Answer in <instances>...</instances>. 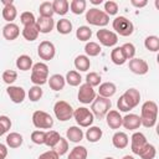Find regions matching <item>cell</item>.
Instances as JSON below:
<instances>
[{
  "label": "cell",
  "instance_id": "1",
  "mask_svg": "<svg viewBox=\"0 0 159 159\" xmlns=\"http://www.w3.org/2000/svg\"><path fill=\"white\" fill-rule=\"evenodd\" d=\"M140 123L145 128H152L157 123L158 118V104L154 101H147L143 103L140 109Z\"/></svg>",
  "mask_w": 159,
  "mask_h": 159
},
{
  "label": "cell",
  "instance_id": "2",
  "mask_svg": "<svg viewBox=\"0 0 159 159\" xmlns=\"http://www.w3.org/2000/svg\"><path fill=\"white\" fill-rule=\"evenodd\" d=\"M30 80L35 86H40V87L42 84L47 83V80H48V66L45 62H37V63L32 65Z\"/></svg>",
  "mask_w": 159,
  "mask_h": 159
},
{
  "label": "cell",
  "instance_id": "3",
  "mask_svg": "<svg viewBox=\"0 0 159 159\" xmlns=\"http://www.w3.org/2000/svg\"><path fill=\"white\" fill-rule=\"evenodd\" d=\"M86 21L89 25L104 27L109 22V16L103 10H99L97 7H91L89 10L86 11Z\"/></svg>",
  "mask_w": 159,
  "mask_h": 159
},
{
  "label": "cell",
  "instance_id": "4",
  "mask_svg": "<svg viewBox=\"0 0 159 159\" xmlns=\"http://www.w3.org/2000/svg\"><path fill=\"white\" fill-rule=\"evenodd\" d=\"M112 27L117 35L123 36V37L130 36L134 31L133 22L129 19H127L125 16H117L112 22Z\"/></svg>",
  "mask_w": 159,
  "mask_h": 159
},
{
  "label": "cell",
  "instance_id": "5",
  "mask_svg": "<svg viewBox=\"0 0 159 159\" xmlns=\"http://www.w3.org/2000/svg\"><path fill=\"white\" fill-rule=\"evenodd\" d=\"M111 107H112V102L109 98H104V97H101V96H97L94 98V101L92 102V106H91V112L92 114L98 118V119H102L103 117H106V114L111 111Z\"/></svg>",
  "mask_w": 159,
  "mask_h": 159
},
{
  "label": "cell",
  "instance_id": "6",
  "mask_svg": "<svg viewBox=\"0 0 159 159\" xmlns=\"http://www.w3.org/2000/svg\"><path fill=\"white\" fill-rule=\"evenodd\" d=\"M73 118H75L76 123L78 124V127H82V128L91 127L93 120H94V116L86 107H78L77 109H75L73 111Z\"/></svg>",
  "mask_w": 159,
  "mask_h": 159
},
{
  "label": "cell",
  "instance_id": "7",
  "mask_svg": "<svg viewBox=\"0 0 159 159\" xmlns=\"http://www.w3.org/2000/svg\"><path fill=\"white\" fill-rule=\"evenodd\" d=\"M73 108L66 101H57L53 106V113L56 118L61 122H66L73 117Z\"/></svg>",
  "mask_w": 159,
  "mask_h": 159
},
{
  "label": "cell",
  "instance_id": "8",
  "mask_svg": "<svg viewBox=\"0 0 159 159\" xmlns=\"http://www.w3.org/2000/svg\"><path fill=\"white\" fill-rule=\"evenodd\" d=\"M32 124L39 129H51L53 119L45 111H35L32 114Z\"/></svg>",
  "mask_w": 159,
  "mask_h": 159
},
{
  "label": "cell",
  "instance_id": "9",
  "mask_svg": "<svg viewBox=\"0 0 159 159\" xmlns=\"http://www.w3.org/2000/svg\"><path fill=\"white\" fill-rule=\"evenodd\" d=\"M96 36H97L99 43L103 45V46H106V47H113L118 42V35L114 31H111V30L104 29V27L101 29V30H98L97 34H96Z\"/></svg>",
  "mask_w": 159,
  "mask_h": 159
},
{
  "label": "cell",
  "instance_id": "10",
  "mask_svg": "<svg viewBox=\"0 0 159 159\" xmlns=\"http://www.w3.org/2000/svg\"><path fill=\"white\" fill-rule=\"evenodd\" d=\"M37 55L41 60L43 61H50L55 57L56 55V47L51 41L43 40L40 42L39 47H37Z\"/></svg>",
  "mask_w": 159,
  "mask_h": 159
},
{
  "label": "cell",
  "instance_id": "11",
  "mask_svg": "<svg viewBox=\"0 0 159 159\" xmlns=\"http://www.w3.org/2000/svg\"><path fill=\"white\" fill-rule=\"evenodd\" d=\"M97 97L96 94V91L93 87H91L89 84L87 83H83L80 86V89H78V93H77V98L81 103L83 104H89L94 101V98Z\"/></svg>",
  "mask_w": 159,
  "mask_h": 159
},
{
  "label": "cell",
  "instance_id": "12",
  "mask_svg": "<svg viewBox=\"0 0 159 159\" xmlns=\"http://www.w3.org/2000/svg\"><path fill=\"white\" fill-rule=\"evenodd\" d=\"M148 144V140L145 138V135L140 132H134L130 137V149L133 152V154L139 155V153L142 152V149Z\"/></svg>",
  "mask_w": 159,
  "mask_h": 159
},
{
  "label": "cell",
  "instance_id": "13",
  "mask_svg": "<svg viewBox=\"0 0 159 159\" xmlns=\"http://www.w3.org/2000/svg\"><path fill=\"white\" fill-rule=\"evenodd\" d=\"M129 70H130L134 75L143 76V75L148 73V71H149V65L147 63L145 60L134 57V58L129 60Z\"/></svg>",
  "mask_w": 159,
  "mask_h": 159
},
{
  "label": "cell",
  "instance_id": "14",
  "mask_svg": "<svg viewBox=\"0 0 159 159\" xmlns=\"http://www.w3.org/2000/svg\"><path fill=\"white\" fill-rule=\"evenodd\" d=\"M6 93H7L9 98L11 99V102H14L16 104L22 103L25 101V97H26L25 89L20 86H9L6 88Z\"/></svg>",
  "mask_w": 159,
  "mask_h": 159
},
{
  "label": "cell",
  "instance_id": "15",
  "mask_svg": "<svg viewBox=\"0 0 159 159\" xmlns=\"http://www.w3.org/2000/svg\"><path fill=\"white\" fill-rule=\"evenodd\" d=\"M1 2L4 4L2 12H1L4 20L7 21V24L9 22H12L16 19V16H17V9L15 7L14 1H11V0H2Z\"/></svg>",
  "mask_w": 159,
  "mask_h": 159
},
{
  "label": "cell",
  "instance_id": "16",
  "mask_svg": "<svg viewBox=\"0 0 159 159\" xmlns=\"http://www.w3.org/2000/svg\"><path fill=\"white\" fill-rule=\"evenodd\" d=\"M122 96H123L124 101L127 102V104L129 106L130 109L135 108L140 102V93L137 88H128Z\"/></svg>",
  "mask_w": 159,
  "mask_h": 159
},
{
  "label": "cell",
  "instance_id": "17",
  "mask_svg": "<svg viewBox=\"0 0 159 159\" xmlns=\"http://www.w3.org/2000/svg\"><path fill=\"white\" fill-rule=\"evenodd\" d=\"M122 125L125 128V129H129V130H135L138 129L142 123H140V117L138 114H134V113H129V114H125L124 117H122Z\"/></svg>",
  "mask_w": 159,
  "mask_h": 159
},
{
  "label": "cell",
  "instance_id": "18",
  "mask_svg": "<svg viewBox=\"0 0 159 159\" xmlns=\"http://www.w3.org/2000/svg\"><path fill=\"white\" fill-rule=\"evenodd\" d=\"M36 26L40 34H50L53 30L55 26V21L52 17H42L40 16L39 19H36Z\"/></svg>",
  "mask_w": 159,
  "mask_h": 159
},
{
  "label": "cell",
  "instance_id": "19",
  "mask_svg": "<svg viewBox=\"0 0 159 159\" xmlns=\"http://www.w3.org/2000/svg\"><path fill=\"white\" fill-rule=\"evenodd\" d=\"M106 122L107 125L112 129H119L122 127V116L118 111L111 109L107 114H106Z\"/></svg>",
  "mask_w": 159,
  "mask_h": 159
},
{
  "label": "cell",
  "instance_id": "20",
  "mask_svg": "<svg viewBox=\"0 0 159 159\" xmlns=\"http://www.w3.org/2000/svg\"><path fill=\"white\" fill-rule=\"evenodd\" d=\"M19 35H20V27L14 22H9L2 27V36L7 41L16 40L19 37Z\"/></svg>",
  "mask_w": 159,
  "mask_h": 159
},
{
  "label": "cell",
  "instance_id": "21",
  "mask_svg": "<svg viewBox=\"0 0 159 159\" xmlns=\"http://www.w3.org/2000/svg\"><path fill=\"white\" fill-rule=\"evenodd\" d=\"M47 83H48V86H50V88L52 91H56L57 92V91L63 89V87L66 84V80H65V77L62 75L55 73V75L50 76V78L47 80Z\"/></svg>",
  "mask_w": 159,
  "mask_h": 159
},
{
  "label": "cell",
  "instance_id": "22",
  "mask_svg": "<svg viewBox=\"0 0 159 159\" xmlns=\"http://www.w3.org/2000/svg\"><path fill=\"white\" fill-rule=\"evenodd\" d=\"M117 92V86L113 82H103L98 87V96L104 98H111Z\"/></svg>",
  "mask_w": 159,
  "mask_h": 159
},
{
  "label": "cell",
  "instance_id": "23",
  "mask_svg": "<svg viewBox=\"0 0 159 159\" xmlns=\"http://www.w3.org/2000/svg\"><path fill=\"white\" fill-rule=\"evenodd\" d=\"M83 130L78 125H72L66 132V139L72 143H80L83 139Z\"/></svg>",
  "mask_w": 159,
  "mask_h": 159
},
{
  "label": "cell",
  "instance_id": "24",
  "mask_svg": "<svg viewBox=\"0 0 159 159\" xmlns=\"http://www.w3.org/2000/svg\"><path fill=\"white\" fill-rule=\"evenodd\" d=\"M112 144L117 149H124L129 144V138L124 132H116L112 137Z\"/></svg>",
  "mask_w": 159,
  "mask_h": 159
},
{
  "label": "cell",
  "instance_id": "25",
  "mask_svg": "<svg viewBox=\"0 0 159 159\" xmlns=\"http://www.w3.org/2000/svg\"><path fill=\"white\" fill-rule=\"evenodd\" d=\"M21 34H22V37H24L26 41H35V40H37L40 32H39L37 26H36V22H35V24H32V25L24 26Z\"/></svg>",
  "mask_w": 159,
  "mask_h": 159
},
{
  "label": "cell",
  "instance_id": "26",
  "mask_svg": "<svg viewBox=\"0 0 159 159\" xmlns=\"http://www.w3.org/2000/svg\"><path fill=\"white\" fill-rule=\"evenodd\" d=\"M22 142H24V138H22V135H21L20 133H17V132H11V133H9V134L6 135V145H7L9 148L16 149V148L21 147Z\"/></svg>",
  "mask_w": 159,
  "mask_h": 159
},
{
  "label": "cell",
  "instance_id": "27",
  "mask_svg": "<svg viewBox=\"0 0 159 159\" xmlns=\"http://www.w3.org/2000/svg\"><path fill=\"white\" fill-rule=\"evenodd\" d=\"M102 135H103L102 129L99 127H96V125L88 127V129L86 132V139L89 143H97V142H99V139L102 138Z\"/></svg>",
  "mask_w": 159,
  "mask_h": 159
},
{
  "label": "cell",
  "instance_id": "28",
  "mask_svg": "<svg viewBox=\"0 0 159 159\" xmlns=\"http://www.w3.org/2000/svg\"><path fill=\"white\" fill-rule=\"evenodd\" d=\"M73 63H75L76 70H78L80 72H86L91 67V60L86 55H78L75 58V62Z\"/></svg>",
  "mask_w": 159,
  "mask_h": 159
},
{
  "label": "cell",
  "instance_id": "29",
  "mask_svg": "<svg viewBox=\"0 0 159 159\" xmlns=\"http://www.w3.org/2000/svg\"><path fill=\"white\" fill-rule=\"evenodd\" d=\"M111 60L117 66H122V65H124L127 62V58H125V56H124L120 46H117V47H114L111 51Z\"/></svg>",
  "mask_w": 159,
  "mask_h": 159
},
{
  "label": "cell",
  "instance_id": "30",
  "mask_svg": "<svg viewBox=\"0 0 159 159\" xmlns=\"http://www.w3.org/2000/svg\"><path fill=\"white\" fill-rule=\"evenodd\" d=\"M52 9L57 15H66L70 10V2L67 0H55L52 1Z\"/></svg>",
  "mask_w": 159,
  "mask_h": 159
},
{
  "label": "cell",
  "instance_id": "31",
  "mask_svg": "<svg viewBox=\"0 0 159 159\" xmlns=\"http://www.w3.org/2000/svg\"><path fill=\"white\" fill-rule=\"evenodd\" d=\"M32 58L29 55H20L16 58V67L20 71H29L32 68Z\"/></svg>",
  "mask_w": 159,
  "mask_h": 159
},
{
  "label": "cell",
  "instance_id": "32",
  "mask_svg": "<svg viewBox=\"0 0 159 159\" xmlns=\"http://www.w3.org/2000/svg\"><path fill=\"white\" fill-rule=\"evenodd\" d=\"M65 80H66V83H67V84H70V86H72V87H77V86L81 84L82 77H81V75H80L78 71L71 70V71H68V72L66 73Z\"/></svg>",
  "mask_w": 159,
  "mask_h": 159
},
{
  "label": "cell",
  "instance_id": "33",
  "mask_svg": "<svg viewBox=\"0 0 159 159\" xmlns=\"http://www.w3.org/2000/svg\"><path fill=\"white\" fill-rule=\"evenodd\" d=\"M88 152L83 145H76L68 154L67 159H87Z\"/></svg>",
  "mask_w": 159,
  "mask_h": 159
},
{
  "label": "cell",
  "instance_id": "34",
  "mask_svg": "<svg viewBox=\"0 0 159 159\" xmlns=\"http://www.w3.org/2000/svg\"><path fill=\"white\" fill-rule=\"evenodd\" d=\"M144 47L150 51V52H157L159 51V37L155 35L147 36L144 40Z\"/></svg>",
  "mask_w": 159,
  "mask_h": 159
},
{
  "label": "cell",
  "instance_id": "35",
  "mask_svg": "<svg viewBox=\"0 0 159 159\" xmlns=\"http://www.w3.org/2000/svg\"><path fill=\"white\" fill-rule=\"evenodd\" d=\"M86 6H87V2L86 0H72L70 2V10L72 14L75 15H81L86 11Z\"/></svg>",
  "mask_w": 159,
  "mask_h": 159
},
{
  "label": "cell",
  "instance_id": "36",
  "mask_svg": "<svg viewBox=\"0 0 159 159\" xmlns=\"http://www.w3.org/2000/svg\"><path fill=\"white\" fill-rule=\"evenodd\" d=\"M56 29H57L58 34H61V35H68L72 31V22L68 19H65L63 17V19H61V20L57 21Z\"/></svg>",
  "mask_w": 159,
  "mask_h": 159
},
{
  "label": "cell",
  "instance_id": "37",
  "mask_svg": "<svg viewBox=\"0 0 159 159\" xmlns=\"http://www.w3.org/2000/svg\"><path fill=\"white\" fill-rule=\"evenodd\" d=\"M101 51H102V48H101L99 43H97L94 41H89L84 46V52H86L87 57H96L101 53Z\"/></svg>",
  "mask_w": 159,
  "mask_h": 159
},
{
  "label": "cell",
  "instance_id": "38",
  "mask_svg": "<svg viewBox=\"0 0 159 159\" xmlns=\"http://www.w3.org/2000/svg\"><path fill=\"white\" fill-rule=\"evenodd\" d=\"M60 138H61V135H60L58 132H56V130H47L46 135H45V145H47L50 148H53L57 144V142L60 140Z\"/></svg>",
  "mask_w": 159,
  "mask_h": 159
},
{
  "label": "cell",
  "instance_id": "39",
  "mask_svg": "<svg viewBox=\"0 0 159 159\" xmlns=\"http://www.w3.org/2000/svg\"><path fill=\"white\" fill-rule=\"evenodd\" d=\"M39 12H40V16H42V17H52L55 14L53 9H52V2H50V1L41 2L39 6Z\"/></svg>",
  "mask_w": 159,
  "mask_h": 159
},
{
  "label": "cell",
  "instance_id": "40",
  "mask_svg": "<svg viewBox=\"0 0 159 159\" xmlns=\"http://www.w3.org/2000/svg\"><path fill=\"white\" fill-rule=\"evenodd\" d=\"M155 155H157V149H155V147H154L153 144H150V143H148V144L142 149V152L139 153V157H140L142 159H154Z\"/></svg>",
  "mask_w": 159,
  "mask_h": 159
},
{
  "label": "cell",
  "instance_id": "41",
  "mask_svg": "<svg viewBox=\"0 0 159 159\" xmlns=\"http://www.w3.org/2000/svg\"><path fill=\"white\" fill-rule=\"evenodd\" d=\"M76 37L80 41H88L92 37V30L88 26H80L76 30Z\"/></svg>",
  "mask_w": 159,
  "mask_h": 159
},
{
  "label": "cell",
  "instance_id": "42",
  "mask_svg": "<svg viewBox=\"0 0 159 159\" xmlns=\"http://www.w3.org/2000/svg\"><path fill=\"white\" fill-rule=\"evenodd\" d=\"M52 150H55L60 157H61V155H63V154H66V153H67V150H68V140H67L66 138L61 137V138H60V140L57 142V144L52 148Z\"/></svg>",
  "mask_w": 159,
  "mask_h": 159
},
{
  "label": "cell",
  "instance_id": "43",
  "mask_svg": "<svg viewBox=\"0 0 159 159\" xmlns=\"http://www.w3.org/2000/svg\"><path fill=\"white\" fill-rule=\"evenodd\" d=\"M42 94H43V92H42V88H41L40 86H32V87L29 89V93H27L29 99H30L31 102H37V101L42 97Z\"/></svg>",
  "mask_w": 159,
  "mask_h": 159
},
{
  "label": "cell",
  "instance_id": "44",
  "mask_svg": "<svg viewBox=\"0 0 159 159\" xmlns=\"http://www.w3.org/2000/svg\"><path fill=\"white\" fill-rule=\"evenodd\" d=\"M17 80V72L14 71V70H5L2 72V81L9 84V86H12V83Z\"/></svg>",
  "mask_w": 159,
  "mask_h": 159
},
{
  "label": "cell",
  "instance_id": "45",
  "mask_svg": "<svg viewBox=\"0 0 159 159\" xmlns=\"http://www.w3.org/2000/svg\"><path fill=\"white\" fill-rule=\"evenodd\" d=\"M101 81H102V78H101V76L97 72H89L86 76V83L89 84L93 88L97 87V86H99L101 84Z\"/></svg>",
  "mask_w": 159,
  "mask_h": 159
},
{
  "label": "cell",
  "instance_id": "46",
  "mask_svg": "<svg viewBox=\"0 0 159 159\" xmlns=\"http://www.w3.org/2000/svg\"><path fill=\"white\" fill-rule=\"evenodd\" d=\"M120 47H122V51H123V53H124V56H125L127 60L134 58V56H135V46H134L133 43L125 42V43H123Z\"/></svg>",
  "mask_w": 159,
  "mask_h": 159
},
{
  "label": "cell",
  "instance_id": "47",
  "mask_svg": "<svg viewBox=\"0 0 159 159\" xmlns=\"http://www.w3.org/2000/svg\"><path fill=\"white\" fill-rule=\"evenodd\" d=\"M108 16H112V15H117L118 12V4L113 0H108L104 2V10H103Z\"/></svg>",
  "mask_w": 159,
  "mask_h": 159
},
{
  "label": "cell",
  "instance_id": "48",
  "mask_svg": "<svg viewBox=\"0 0 159 159\" xmlns=\"http://www.w3.org/2000/svg\"><path fill=\"white\" fill-rule=\"evenodd\" d=\"M45 135H46V132L41 130V129H37V130H34L31 133V140L37 144V145H41V144H45Z\"/></svg>",
  "mask_w": 159,
  "mask_h": 159
},
{
  "label": "cell",
  "instance_id": "49",
  "mask_svg": "<svg viewBox=\"0 0 159 159\" xmlns=\"http://www.w3.org/2000/svg\"><path fill=\"white\" fill-rule=\"evenodd\" d=\"M20 21L24 26H27V25H32L36 22V19H35V15L30 11H24L21 15H20Z\"/></svg>",
  "mask_w": 159,
  "mask_h": 159
},
{
  "label": "cell",
  "instance_id": "50",
  "mask_svg": "<svg viewBox=\"0 0 159 159\" xmlns=\"http://www.w3.org/2000/svg\"><path fill=\"white\" fill-rule=\"evenodd\" d=\"M11 128V119L7 116H0V137Z\"/></svg>",
  "mask_w": 159,
  "mask_h": 159
},
{
  "label": "cell",
  "instance_id": "51",
  "mask_svg": "<svg viewBox=\"0 0 159 159\" xmlns=\"http://www.w3.org/2000/svg\"><path fill=\"white\" fill-rule=\"evenodd\" d=\"M39 159H60V155L55 150H47L39 155Z\"/></svg>",
  "mask_w": 159,
  "mask_h": 159
},
{
  "label": "cell",
  "instance_id": "52",
  "mask_svg": "<svg viewBox=\"0 0 159 159\" xmlns=\"http://www.w3.org/2000/svg\"><path fill=\"white\" fill-rule=\"evenodd\" d=\"M117 108H118L120 112H129V111H130V108H129V106L127 104V102L124 101L123 96H120V97L118 98V101H117Z\"/></svg>",
  "mask_w": 159,
  "mask_h": 159
},
{
  "label": "cell",
  "instance_id": "53",
  "mask_svg": "<svg viewBox=\"0 0 159 159\" xmlns=\"http://www.w3.org/2000/svg\"><path fill=\"white\" fill-rule=\"evenodd\" d=\"M130 4L134 6V7H138V9H140V7H144V6H147V4H148V1L147 0H130Z\"/></svg>",
  "mask_w": 159,
  "mask_h": 159
},
{
  "label": "cell",
  "instance_id": "54",
  "mask_svg": "<svg viewBox=\"0 0 159 159\" xmlns=\"http://www.w3.org/2000/svg\"><path fill=\"white\" fill-rule=\"evenodd\" d=\"M6 155H7V148L5 144L0 143V159H5Z\"/></svg>",
  "mask_w": 159,
  "mask_h": 159
},
{
  "label": "cell",
  "instance_id": "55",
  "mask_svg": "<svg viewBox=\"0 0 159 159\" xmlns=\"http://www.w3.org/2000/svg\"><path fill=\"white\" fill-rule=\"evenodd\" d=\"M103 1L102 0H91V4H93V5H101Z\"/></svg>",
  "mask_w": 159,
  "mask_h": 159
},
{
  "label": "cell",
  "instance_id": "56",
  "mask_svg": "<svg viewBox=\"0 0 159 159\" xmlns=\"http://www.w3.org/2000/svg\"><path fill=\"white\" fill-rule=\"evenodd\" d=\"M122 159H134V157H132V155H124Z\"/></svg>",
  "mask_w": 159,
  "mask_h": 159
},
{
  "label": "cell",
  "instance_id": "57",
  "mask_svg": "<svg viewBox=\"0 0 159 159\" xmlns=\"http://www.w3.org/2000/svg\"><path fill=\"white\" fill-rule=\"evenodd\" d=\"M104 159H114V158H112V157H107V158H104Z\"/></svg>",
  "mask_w": 159,
  "mask_h": 159
}]
</instances>
